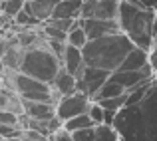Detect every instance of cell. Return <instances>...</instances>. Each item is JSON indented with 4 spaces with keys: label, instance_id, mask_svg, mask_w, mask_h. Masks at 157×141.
I'll return each instance as SVG.
<instances>
[{
    "label": "cell",
    "instance_id": "d4e9b609",
    "mask_svg": "<svg viewBox=\"0 0 157 141\" xmlns=\"http://www.w3.org/2000/svg\"><path fill=\"white\" fill-rule=\"evenodd\" d=\"M50 141H74V139H72V133L62 125V127H58L54 133H50Z\"/></svg>",
    "mask_w": 157,
    "mask_h": 141
},
{
    "label": "cell",
    "instance_id": "7a4b0ae2",
    "mask_svg": "<svg viewBox=\"0 0 157 141\" xmlns=\"http://www.w3.org/2000/svg\"><path fill=\"white\" fill-rule=\"evenodd\" d=\"M117 26L119 32L129 38L135 48L149 52L153 46V26H155V10L137 0H119L117 10Z\"/></svg>",
    "mask_w": 157,
    "mask_h": 141
},
{
    "label": "cell",
    "instance_id": "2e32d148",
    "mask_svg": "<svg viewBox=\"0 0 157 141\" xmlns=\"http://www.w3.org/2000/svg\"><path fill=\"white\" fill-rule=\"evenodd\" d=\"M86 42H88V36H86L84 28H82L80 24V18H76V22H74V26L68 30V34H66V44H70V46H76V48H84Z\"/></svg>",
    "mask_w": 157,
    "mask_h": 141
},
{
    "label": "cell",
    "instance_id": "44dd1931",
    "mask_svg": "<svg viewBox=\"0 0 157 141\" xmlns=\"http://www.w3.org/2000/svg\"><path fill=\"white\" fill-rule=\"evenodd\" d=\"M12 20H14L16 26H24V28H34V26H40L38 20H36L32 14H28V12L24 10V8H22V10H20L18 14H16L14 18H12Z\"/></svg>",
    "mask_w": 157,
    "mask_h": 141
},
{
    "label": "cell",
    "instance_id": "3957f363",
    "mask_svg": "<svg viewBox=\"0 0 157 141\" xmlns=\"http://www.w3.org/2000/svg\"><path fill=\"white\" fill-rule=\"evenodd\" d=\"M131 48L133 44L129 42V38L121 32H115V34L88 40L86 46L82 48V58L84 64L90 68H100L111 74L121 66L123 58L131 52Z\"/></svg>",
    "mask_w": 157,
    "mask_h": 141
},
{
    "label": "cell",
    "instance_id": "8992f818",
    "mask_svg": "<svg viewBox=\"0 0 157 141\" xmlns=\"http://www.w3.org/2000/svg\"><path fill=\"white\" fill-rule=\"evenodd\" d=\"M92 103V99L88 97L86 93L82 92H74L70 95H64L56 101V117L60 119L62 123L70 117H76V115H82V113H88V107Z\"/></svg>",
    "mask_w": 157,
    "mask_h": 141
},
{
    "label": "cell",
    "instance_id": "ac0fdd59",
    "mask_svg": "<svg viewBox=\"0 0 157 141\" xmlns=\"http://www.w3.org/2000/svg\"><path fill=\"white\" fill-rule=\"evenodd\" d=\"M62 125L66 127V129L72 133V131H76V129H84V127H94V121L90 119V115L88 113H82V115H76V117H70V119H66Z\"/></svg>",
    "mask_w": 157,
    "mask_h": 141
},
{
    "label": "cell",
    "instance_id": "52a82bcc",
    "mask_svg": "<svg viewBox=\"0 0 157 141\" xmlns=\"http://www.w3.org/2000/svg\"><path fill=\"white\" fill-rule=\"evenodd\" d=\"M107 78H109V72L86 66L84 72L80 74V78H76V90L82 92V93H86L90 99H94V95H96L98 90L105 84Z\"/></svg>",
    "mask_w": 157,
    "mask_h": 141
},
{
    "label": "cell",
    "instance_id": "5bb4252c",
    "mask_svg": "<svg viewBox=\"0 0 157 141\" xmlns=\"http://www.w3.org/2000/svg\"><path fill=\"white\" fill-rule=\"evenodd\" d=\"M82 0H58L50 18H80Z\"/></svg>",
    "mask_w": 157,
    "mask_h": 141
},
{
    "label": "cell",
    "instance_id": "5b68a950",
    "mask_svg": "<svg viewBox=\"0 0 157 141\" xmlns=\"http://www.w3.org/2000/svg\"><path fill=\"white\" fill-rule=\"evenodd\" d=\"M12 90L20 95L22 99H32V101H54V92L52 86L46 82H40L36 78H30L22 72L12 74Z\"/></svg>",
    "mask_w": 157,
    "mask_h": 141
},
{
    "label": "cell",
    "instance_id": "30bf717a",
    "mask_svg": "<svg viewBox=\"0 0 157 141\" xmlns=\"http://www.w3.org/2000/svg\"><path fill=\"white\" fill-rule=\"evenodd\" d=\"M62 68L66 72H70L74 78H80V74L84 72L86 64H84V58H82V50L76 48V46H70L66 44V50L62 54V60H60Z\"/></svg>",
    "mask_w": 157,
    "mask_h": 141
},
{
    "label": "cell",
    "instance_id": "f546056e",
    "mask_svg": "<svg viewBox=\"0 0 157 141\" xmlns=\"http://www.w3.org/2000/svg\"><path fill=\"white\" fill-rule=\"evenodd\" d=\"M82 2H94V0H82Z\"/></svg>",
    "mask_w": 157,
    "mask_h": 141
},
{
    "label": "cell",
    "instance_id": "ffe728a7",
    "mask_svg": "<svg viewBox=\"0 0 157 141\" xmlns=\"http://www.w3.org/2000/svg\"><path fill=\"white\" fill-rule=\"evenodd\" d=\"M22 8H24V0H0V10L8 18H14Z\"/></svg>",
    "mask_w": 157,
    "mask_h": 141
},
{
    "label": "cell",
    "instance_id": "484cf974",
    "mask_svg": "<svg viewBox=\"0 0 157 141\" xmlns=\"http://www.w3.org/2000/svg\"><path fill=\"white\" fill-rule=\"evenodd\" d=\"M147 60H149V66H151V70H153V76L157 78V42H153L151 50L147 52Z\"/></svg>",
    "mask_w": 157,
    "mask_h": 141
},
{
    "label": "cell",
    "instance_id": "4fadbf2b",
    "mask_svg": "<svg viewBox=\"0 0 157 141\" xmlns=\"http://www.w3.org/2000/svg\"><path fill=\"white\" fill-rule=\"evenodd\" d=\"M50 86L60 97H64V95H70V93L76 92V78L70 72H66L64 68H60L58 74L54 76V80L50 82Z\"/></svg>",
    "mask_w": 157,
    "mask_h": 141
},
{
    "label": "cell",
    "instance_id": "603a6c76",
    "mask_svg": "<svg viewBox=\"0 0 157 141\" xmlns=\"http://www.w3.org/2000/svg\"><path fill=\"white\" fill-rule=\"evenodd\" d=\"M94 127H84V129H76L72 131V139L74 141H94Z\"/></svg>",
    "mask_w": 157,
    "mask_h": 141
},
{
    "label": "cell",
    "instance_id": "8fae6325",
    "mask_svg": "<svg viewBox=\"0 0 157 141\" xmlns=\"http://www.w3.org/2000/svg\"><path fill=\"white\" fill-rule=\"evenodd\" d=\"M22 109L30 119H50L56 115V105L52 101H32L22 99Z\"/></svg>",
    "mask_w": 157,
    "mask_h": 141
},
{
    "label": "cell",
    "instance_id": "ba28073f",
    "mask_svg": "<svg viewBox=\"0 0 157 141\" xmlns=\"http://www.w3.org/2000/svg\"><path fill=\"white\" fill-rule=\"evenodd\" d=\"M119 10V0H94V2H82L80 18H104L115 20Z\"/></svg>",
    "mask_w": 157,
    "mask_h": 141
},
{
    "label": "cell",
    "instance_id": "7402d4cb",
    "mask_svg": "<svg viewBox=\"0 0 157 141\" xmlns=\"http://www.w3.org/2000/svg\"><path fill=\"white\" fill-rule=\"evenodd\" d=\"M88 115L94 121V125L104 123V107H101L98 101H94V99H92V103H90V107H88Z\"/></svg>",
    "mask_w": 157,
    "mask_h": 141
},
{
    "label": "cell",
    "instance_id": "f1b7e54d",
    "mask_svg": "<svg viewBox=\"0 0 157 141\" xmlns=\"http://www.w3.org/2000/svg\"><path fill=\"white\" fill-rule=\"evenodd\" d=\"M2 141H24L22 137H4Z\"/></svg>",
    "mask_w": 157,
    "mask_h": 141
},
{
    "label": "cell",
    "instance_id": "6da1fadb",
    "mask_svg": "<svg viewBox=\"0 0 157 141\" xmlns=\"http://www.w3.org/2000/svg\"><path fill=\"white\" fill-rule=\"evenodd\" d=\"M111 125L119 141H157V78L149 82L145 93L115 113Z\"/></svg>",
    "mask_w": 157,
    "mask_h": 141
},
{
    "label": "cell",
    "instance_id": "e0dca14e",
    "mask_svg": "<svg viewBox=\"0 0 157 141\" xmlns=\"http://www.w3.org/2000/svg\"><path fill=\"white\" fill-rule=\"evenodd\" d=\"M94 141H119V135L115 131L113 125H107V123H100V125H94Z\"/></svg>",
    "mask_w": 157,
    "mask_h": 141
},
{
    "label": "cell",
    "instance_id": "cb8c5ba5",
    "mask_svg": "<svg viewBox=\"0 0 157 141\" xmlns=\"http://www.w3.org/2000/svg\"><path fill=\"white\" fill-rule=\"evenodd\" d=\"M20 137L24 141H50L48 135H42V133H38V131H34V129H24Z\"/></svg>",
    "mask_w": 157,
    "mask_h": 141
},
{
    "label": "cell",
    "instance_id": "4dcf8cb0",
    "mask_svg": "<svg viewBox=\"0 0 157 141\" xmlns=\"http://www.w3.org/2000/svg\"><path fill=\"white\" fill-rule=\"evenodd\" d=\"M2 139H4V137H2V135H0V141H2Z\"/></svg>",
    "mask_w": 157,
    "mask_h": 141
},
{
    "label": "cell",
    "instance_id": "4316f807",
    "mask_svg": "<svg viewBox=\"0 0 157 141\" xmlns=\"http://www.w3.org/2000/svg\"><path fill=\"white\" fill-rule=\"evenodd\" d=\"M115 113L117 111H109V109H104V123H107V125H111L115 119Z\"/></svg>",
    "mask_w": 157,
    "mask_h": 141
},
{
    "label": "cell",
    "instance_id": "d6986e66",
    "mask_svg": "<svg viewBox=\"0 0 157 141\" xmlns=\"http://www.w3.org/2000/svg\"><path fill=\"white\" fill-rule=\"evenodd\" d=\"M125 99H127V92L121 93V95H113V97H104V99H98L104 109H109V111H119L123 105H125Z\"/></svg>",
    "mask_w": 157,
    "mask_h": 141
},
{
    "label": "cell",
    "instance_id": "277c9868",
    "mask_svg": "<svg viewBox=\"0 0 157 141\" xmlns=\"http://www.w3.org/2000/svg\"><path fill=\"white\" fill-rule=\"evenodd\" d=\"M60 68H62L60 60L52 54V50L46 46V40H44L42 44H36V46L24 50L18 72L50 84Z\"/></svg>",
    "mask_w": 157,
    "mask_h": 141
},
{
    "label": "cell",
    "instance_id": "7c38bea8",
    "mask_svg": "<svg viewBox=\"0 0 157 141\" xmlns=\"http://www.w3.org/2000/svg\"><path fill=\"white\" fill-rule=\"evenodd\" d=\"M58 0H24V10L32 14L38 22H46L52 16Z\"/></svg>",
    "mask_w": 157,
    "mask_h": 141
},
{
    "label": "cell",
    "instance_id": "9a60e30c",
    "mask_svg": "<svg viewBox=\"0 0 157 141\" xmlns=\"http://www.w3.org/2000/svg\"><path fill=\"white\" fill-rule=\"evenodd\" d=\"M147 64H149V60H147V52L141 50V48L133 46L131 52L123 58L121 66H119L117 70H141V68H145Z\"/></svg>",
    "mask_w": 157,
    "mask_h": 141
},
{
    "label": "cell",
    "instance_id": "9c48e42d",
    "mask_svg": "<svg viewBox=\"0 0 157 141\" xmlns=\"http://www.w3.org/2000/svg\"><path fill=\"white\" fill-rule=\"evenodd\" d=\"M80 24L84 28L88 40L94 38H101L107 34H115L119 32L117 20H104V18H80Z\"/></svg>",
    "mask_w": 157,
    "mask_h": 141
},
{
    "label": "cell",
    "instance_id": "83f0119b",
    "mask_svg": "<svg viewBox=\"0 0 157 141\" xmlns=\"http://www.w3.org/2000/svg\"><path fill=\"white\" fill-rule=\"evenodd\" d=\"M153 38L157 42V12H155V26H153Z\"/></svg>",
    "mask_w": 157,
    "mask_h": 141
}]
</instances>
